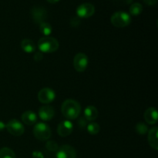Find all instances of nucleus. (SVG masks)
<instances>
[{
	"label": "nucleus",
	"mask_w": 158,
	"mask_h": 158,
	"mask_svg": "<svg viewBox=\"0 0 158 158\" xmlns=\"http://www.w3.org/2000/svg\"><path fill=\"white\" fill-rule=\"evenodd\" d=\"M21 48L26 52L31 53V52H35V45L32 40L29 39H25L21 42Z\"/></svg>",
	"instance_id": "obj_17"
},
{
	"label": "nucleus",
	"mask_w": 158,
	"mask_h": 158,
	"mask_svg": "<svg viewBox=\"0 0 158 158\" xmlns=\"http://www.w3.org/2000/svg\"><path fill=\"white\" fill-rule=\"evenodd\" d=\"M56 158H77V153L73 147L63 145L57 151Z\"/></svg>",
	"instance_id": "obj_10"
},
{
	"label": "nucleus",
	"mask_w": 158,
	"mask_h": 158,
	"mask_svg": "<svg viewBox=\"0 0 158 158\" xmlns=\"http://www.w3.org/2000/svg\"><path fill=\"white\" fill-rule=\"evenodd\" d=\"M54 115H55L54 108L49 105L41 106L39 110V117L44 121H49V120H52Z\"/></svg>",
	"instance_id": "obj_11"
},
{
	"label": "nucleus",
	"mask_w": 158,
	"mask_h": 158,
	"mask_svg": "<svg viewBox=\"0 0 158 158\" xmlns=\"http://www.w3.org/2000/svg\"><path fill=\"white\" fill-rule=\"evenodd\" d=\"M33 58H34V60H35L36 62L41 61V60H43V53H41V52H35V53L34 54Z\"/></svg>",
	"instance_id": "obj_24"
},
{
	"label": "nucleus",
	"mask_w": 158,
	"mask_h": 158,
	"mask_svg": "<svg viewBox=\"0 0 158 158\" xmlns=\"http://www.w3.org/2000/svg\"><path fill=\"white\" fill-rule=\"evenodd\" d=\"M46 148L49 151H57L59 149L58 144L54 140H49V141L46 142Z\"/></svg>",
	"instance_id": "obj_23"
},
{
	"label": "nucleus",
	"mask_w": 158,
	"mask_h": 158,
	"mask_svg": "<svg viewBox=\"0 0 158 158\" xmlns=\"http://www.w3.org/2000/svg\"><path fill=\"white\" fill-rule=\"evenodd\" d=\"M62 114L68 120H75L79 117L81 111L80 103L76 100L69 99L65 100L62 104Z\"/></svg>",
	"instance_id": "obj_1"
},
{
	"label": "nucleus",
	"mask_w": 158,
	"mask_h": 158,
	"mask_svg": "<svg viewBox=\"0 0 158 158\" xmlns=\"http://www.w3.org/2000/svg\"><path fill=\"white\" fill-rule=\"evenodd\" d=\"M33 135L39 140H47L51 137L50 127L45 123H36L33 128Z\"/></svg>",
	"instance_id": "obj_4"
},
{
	"label": "nucleus",
	"mask_w": 158,
	"mask_h": 158,
	"mask_svg": "<svg viewBox=\"0 0 158 158\" xmlns=\"http://www.w3.org/2000/svg\"><path fill=\"white\" fill-rule=\"evenodd\" d=\"M22 120L23 123L26 125H32L35 124L37 121V116L34 112L31 110H26L22 114Z\"/></svg>",
	"instance_id": "obj_15"
},
{
	"label": "nucleus",
	"mask_w": 158,
	"mask_h": 158,
	"mask_svg": "<svg viewBox=\"0 0 158 158\" xmlns=\"http://www.w3.org/2000/svg\"><path fill=\"white\" fill-rule=\"evenodd\" d=\"M95 12V7L93 4L85 2L77 8V14L79 18H89Z\"/></svg>",
	"instance_id": "obj_7"
},
{
	"label": "nucleus",
	"mask_w": 158,
	"mask_h": 158,
	"mask_svg": "<svg viewBox=\"0 0 158 158\" xmlns=\"http://www.w3.org/2000/svg\"><path fill=\"white\" fill-rule=\"evenodd\" d=\"M148 143L155 151L158 150V128L157 127L151 128L148 132Z\"/></svg>",
	"instance_id": "obj_14"
},
{
	"label": "nucleus",
	"mask_w": 158,
	"mask_h": 158,
	"mask_svg": "<svg viewBox=\"0 0 158 158\" xmlns=\"http://www.w3.org/2000/svg\"><path fill=\"white\" fill-rule=\"evenodd\" d=\"M143 1L146 4L149 5V6H154L157 2V0H143Z\"/></svg>",
	"instance_id": "obj_28"
},
{
	"label": "nucleus",
	"mask_w": 158,
	"mask_h": 158,
	"mask_svg": "<svg viewBox=\"0 0 158 158\" xmlns=\"http://www.w3.org/2000/svg\"><path fill=\"white\" fill-rule=\"evenodd\" d=\"M87 129L88 133L91 135H97L100 131V125L97 123H95V122H91L89 124L87 125Z\"/></svg>",
	"instance_id": "obj_20"
},
{
	"label": "nucleus",
	"mask_w": 158,
	"mask_h": 158,
	"mask_svg": "<svg viewBox=\"0 0 158 158\" xmlns=\"http://www.w3.org/2000/svg\"><path fill=\"white\" fill-rule=\"evenodd\" d=\"M59 42L53 37L44 36L38 42V47L43 52H53L58 49Z\"/></svg>",
	"instance_id": "obj_2"
},
{
	"label": "nucleus",
	"mask_w": 158,
	"mask_h": 158,
	"mask_svg": "<svg viewBox=\"0 0 158 158\" xmlns=\"http://www.w3.org/2000/svg\"><path fill=\"white\" fill-rule=\"evenodd\" d=\"M0 158H15V154L9 148H2L0 150Z\"/></svg>",
	"instance_id": "obj_21"
},
{
	"label": "nucleus",
	"mask_w": 158,
	"mask_h": 158,
	"mask_svg": "<svg viewBox=\"0 0 158 158\" xmlns=\"http://www.w3.org/2000/svg\"><path fill=\"white\" fill-rule=\"evenodd\" d=\"M78 125L80 126V127L83 128L86 126V120L83 117H81V118L79 119L78 120Z\"/></svg>",
	"instance_id": "obj_25"
},
{
	"label": "nucleus",
	"mask_w": 158,
	"mask_h": 158,
	"mask_svg": "<svg viewBox=\"0 0 158 158\" xmlns=\"http://www.w3.org/2000/svg\"><path fill=\"white\" fill-rule=\"evenodd\" d=\"M6 128V124L2 121H0V131H2Z\"/></svg>",
	"instance_id": "obj_29"
},
{
	"label": "nucleus",
	"mask_w": 158,
	"mask_h": 158,
	"mask_svg": "<svg viewBox=\"0 0 158 158\" xmlns=\"http://www.w3.org/2000/svg\"><path fill=\"white\" fill-rule=\"evenodd\" d=\"M111 23L118 28L126 27L131 23V16L124 11H118L114 12L110 19Z\"/></svg>",
	"instance_id": "obj_3"
},
{
	"label": "nucleus",
	"mask_w": 158,
	"mask_h": 158,
	"mask_svg": "<svg viewBox=\"0 0 158 158\" xmlns=\"http://www.w3.org/2000/svg\"><path fill=\"white\" fill-rule=\"evenodd\" d=\"M32 158H44V156L40 151H34L32 153Z\"/></svg>",
	"instance_id": "obj_27"
},
{
	"label": "nucleus",
	"mask_w": 158,
	"mask_h": 158,
	"mask_svg": "<svg viewBox=\"0 0 158 158\" xmlns=\"http://www.w3.org/2000/svg\"><path fill=\"white\" fill-rule=\"evenodd\" d=\"M135 129L137 134H140V135H144V134H146L148 131V126H147L144 123H143V122H140V123H137V124L136 125Z\"/></svg>",
	"instance_id": "obj_22"
},
{
	"label": "nucleus",
	"mask_w": 158,
	"mask_h": 158,
	"mask_svg": "<svg viewBox=\"0 0 158 158\" xmlns=\"http://www.w3.org/2000/svg\"><path fill=\"white\" fill-rule=\"evenodd\" d=\"M40 30L43 35H46V36H49L52 33V28L49 23L44 22V23L40 24Z\"/></svg>",
	"instance_id": "obj_18"
},
{
	"label": "nucleus",
	"mask_w": 158,
	"mask_h": 158,
	"mask_svg": "<svg viewBox=\"0 0 158 158\" xmlns=\"http://www.w3.org/2000/svg\"><path fill=\"white\" fill-rule=\"evenodd\" d=\"M6 128L9 134L13 136H16V137L23 135L25 131L23 123L15 119L9 120L6 125Z\"/></svg>",
	"instance_id": "obj_5"
},
{
	"label": "nucleus",
	"mask_w": 158,
	"mask_h": 158,
	"mask_svg": "<svg viewBox=\"0 0 158 158\" xmlns=\"http://www.w3.org/2000/svg\"><path fill=\"white\" fill-rule=\"evenodd\" d=\"M56 94L54 90L50 88H43L39 92L38 99L40 102L44 104L50 103L55 100Z\"/></svg>",
	"instance_id": "obj_9"
},
{
	"label": "nucleus",
	"mask_w": 158,
	"mask_h": 158,
	"mask_svg": "<svg viewBox=\"0 0 158 158\" xmlns=\"http://www.w3.org/2000/svg\"><path fill=\"white\" fill-rule=\"evenodd\" d=\"M47 1L49 2V3H56V2H58L60 0H47Z\"/></svg>",
	"instance_id": "obj_30"
},
{
	"label": "nucleus",
	"mask_w": 158,
	"mask_h": 158,
	"mask_svg": "<svg viewBox=\"0 0 158 158\" xmlns=\"http://www.w3.org/2000/svg\"><path fill=\"white\" fill-rule=\"evenodd\" d=\"M145 121L149 124H155L157 121L158 114L157 110L154 107H150L143 114Z\"/></svg>",
	"instance_id": "obj_13"
},
{
	"label": "nucleus",
	"mask_w": 158,
	"mask_h": 158,
	"mask_svg": "<svg viewBox=\"0 0 158 158\" xmlns=\"http://www.w3.org/2000/svg\"><path fill=\"white\" fill-rule=\"evenodd\" d=\"M31 15L33 21L37 24H41L44 23L47 18V12L45 8L42 6H34L31 9Z\"/></svg>",
	"instance_id": "obj_8"
},
{
	"label": "nucleus",
	"mask_w": 158,
	"mask_h": 158,
	"mask_svg": "<svg viewBox=\"0 0 158 158\" xmlns=\"http://www.w3.org/2000/svg\"><path fill=\"white\" fill-rule=\"evenodd\" d=\"M143 11V6L140 3L134 2L130 7V13L132 15H138Z\"/></svg>",
	"instance_id": "obj_19"
},
{
	"label": "nucleus",
	"mask_w": 158,
	"mask_h": 158,
	"mask_svg": "<svg viewBox=\"0 0 158 158\" xmlns=\"http://www.w3.org/2000/svg\"><path fill=\"white\" fill-rule=\"evenodd\" d=\"M80 23V20L79 19L78 17H74V18H73L72 20H71V25H72L73 26H79Z\"/></svg>",
	"instance_id": "obj_26"
},
{
	"label": "nucleus",
	"mask_w": 158,
	"mask_h": 158,
	"mask_svg": "<svg viewBox=\"0 0 158 158\" xmlns=\"http://www.w3.org/2000/svg\"><path fill=\"white\" fill-rule=\"evenodd\" d=\"M73 125L69 120H64L62 121L57 127V133L60 137H67L70 135L71 133L73 132Z\"/></svg>",
	"instance_id": "obj_12"
},
{
	"label": "nucleus",
	"mask_w": 158,
	"mask_h": 158,
	"mask_svg": "<svg viewBox=\"0 0 158 158\" xmlns=\"http://www.w3.org/2000/svg\"><path fill=\"white\" fill-rule=\"evenodd\" d=\"M98 117V110L94 106H86L84 110V118L88 121H94Z\"/></svg>",
	"instance_id": "obj_16"
},
{
	"label": "nucleus",
	"mask_w": 158,
	"mask_h": 158,
	"mask_svg": "<svg viewBox=\"0 0 158 158\" xmlns=\"http://www.w3.org/2000/svg\"><path fill=\"white\" fill-rule=\"evenodd\" d=\"M73 66L77 72H84L88 66L87 56L85 53H83V52L77 53L73 59Z\"/></svg>",
	"instance_id": "obj_6"
}]
</instances>
